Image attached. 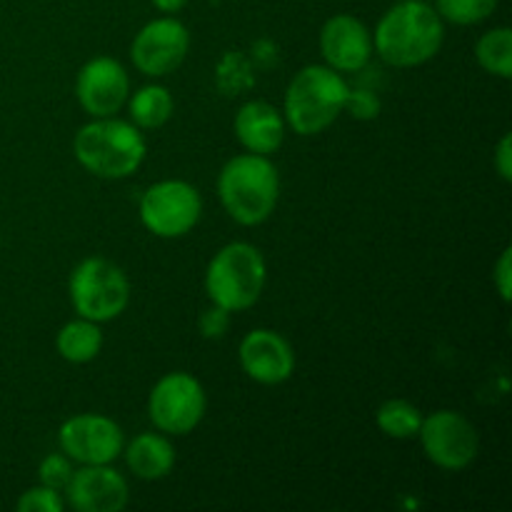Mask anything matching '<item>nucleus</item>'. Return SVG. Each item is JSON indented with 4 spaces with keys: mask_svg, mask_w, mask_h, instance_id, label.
I'll list each match as a JSON object with an SVG mask.
<instances>
[{
    "mask_svg": "<svg viewBox=\"0 0 512 512\" xmlns=\"http://www.w3.org/2000/svg\"><path fill=\"white\" fill-rule=\"evenodd\" d=\"M15 508L20 512H63L65 498L60 490L38 485V488L25 490V493L18 498V505H15Z\"/></svg>",
    "mask_w": 512,
    "mask_h": 512,
    "instance_id": "obj_23",
    "label": "nucleus"
},
{
    "mask_svg": "<svg viewBox=\"0 0 512 512\" xmlns=\"http://www.w3.org/2000/svg\"><path fill=\"white\" fill-rule=\"evenodd\" d=\"M375 423L383 430V435L393 440H410L420 433L423 413L408 400H385L375 413Z\"/></svg>",
    "mask_w": 512,
    "mask_h": 512,
    "instance_id": "obj_21",
    "label": "nucleus"
},
{
    "mask_svg": "<svg viewBox=\"0 0 512 512\" xmlns=\"http://www.w3.org/2000/svg\"><path fill=\"white\" fill-rule=\"evenodd\" d=\"M238 358L245 375L260 385L285 383L295 370L293 345L283 335L268 328L250 330L240 340Z\"/></svg>",
    "mask_w": 512,
    "mask_h": 512,
    "instance_id": "obj_14",
    "label": "nucleus"
},
{
    "mask_svg": "<svg viewBox=\"0 0 512 512\" xmlns=\"http://www.w3.org/2000/svg\"><path fill=\"white\" fill-rule=\"evenodd\" d=\"M348 83L330 65H308L285 90V125L298 135H318L340 118L348 98Z\"/></svg>",
    "mask_w": 512,
    "mask_h": 512,
    "instance_id": "obj_4",
    "label": "nucleus"
},
{
    "mask_svg": "<svg viewBox=\"0 0 512 512\" xmlns=\"http://www.w3.org/2000/svg\"><path fill=\"white\" fill-rule=\"evenodd\" d=\"M65 505L78 512H120L128 505V480L110 465H83L65 485Z\"/></svg>",
    "mask_w": 512,
    "mask_h": 512,
    "instance_id": "obj_13",
    "label": "nucleus"
},
{
    "mask_svg": "<svg viewBox=\"0 0 512 512\" xmlns=\"http://www.w3.org/2000/svg\"><path fill=\"white\" fill-rule=\"evenodd\" d=\"M143 133L130 120L93 118L75 133L73 153L78 163L95 178L123 180L133 175L145 160Z\"/></svg>",
    "mask_w": 512,
    "mask_h": 512,
    "instance_id": "obj_3",
    "label": "nucleus"
},
{
    "mask_svg": "<svg viewBox=\"0 0 512 512\" xmlns=\"http://www.w3.org/2000/svg\"><path fill=\"white\" fill-rule=\"evenodd\" d=\"M425 458L438 468L458 473L478 458L480 440L473 423L455 410H438L423 418L418 433Z\"/></svg>",
    "mask_w": 512,
    "mask_h": 512,
    "instance_id": "obj_9",
    "label": "nucleus"
},
{
    "mask_svg": "<svg viewBox=\"0 0 512 512\" xmlns=\"http://www.w3.org/2000/svg\"><path fill=\"white\" fill-rule=\"evenodd\" d=\"M130 110V123L138 125L140 130H155L163 128L170 118H173V95L165 85H145L133 98L125 100Z\"/></svg>",
    "mask_w": 512,
    "mask_h": 512,
    "instance_id": "obj_19",
    "label": "nucleus"
},
{
    "mask_svg": "<svg viewBox=\"0 0 512 512\" xmlns=\"http://www.w3.org/2000/svg\"><path fill=\"white\" fill-rule=\"evenodd\" d=\"M123 455L140 480H163L175 468V448L165 433H140L125 445Z\"/></svg>",
    "mask_w": 512,
    "mask_h": 512,
    "instance_id": "obj_17",
    "label": "nucleus"
},
{
    "mask_svg": "<svg viewBox=\"0 0 512 512\" xmlns=\"http://www.w3.org/2000/svg\"><path fill=\"white\" fill-rule=\"evenodd\" d=\"M443 18L425 0H403L380 18L373 50L393 68H415L435 58L443 45Z\"/></svg>",
    "mask_w": 512,
    "mask_h": 512,
    "instance_id": "obj_1",
    "label": "nucleus"
},
{
    "mask_svg": "<svg viewBox=\"0 0 512 512\" xmlns=\"http://www.w3.org/2000/svg\"><path fill=\"white\" fill-rule=\"evenodd\" d=\"M185 3H188V0H153V5L160 13H178Z\"/></svg>",
    "mask_w": 512,
    "mask_h": 512,
    "instance_id": "obj_29",
    "label": "nucleus"
},
{
    "mask_svg": "<svg viewBox=\"0 0 512 512\" xmlns=\"http://www.w3.org/2000/svg\"><path fill=\"white\" fill-rule=\"evenodd\" d=\"M235 135L248 153L270 155L283 145L285 118L275 105L250 100L235 113Z\"/></svg>",
    "mask_w": 512,
    "mask_h": 512,
    "instance_id": "obj_16",
    "label": "nucleus"
},
{
    "mask_svg": "<svg viewBox=\"0 0 512 512\" xmlns=\"http://www.w3.org/2000/svg\"><path fill=\"white\" fill-rule=\"evenodd\" d=\"M343 113H350L355 120H373L380 115V98L370 90H348Z\"/></svg>",
    "mask_w": 512,
    "mask_h": 512,
    "instance_id": "obj_25",
    "label": "nucleus"
},
{
    "mask_svg": "<svg viewBox=\"0 0 512 512\" xmlns=\"http://www.w3.org/2000/svg\"><path fill=\"white\" fill-rule=\"evenodd\" d=\"M498 8V0H435V10L443 20L455 25H475L488 20Z\"/></svg>",
    "mask_w": 512,
    "mask_h": 512,
    "instance_id": "obj_22",
    "label": "nucleus"
},
{
    "mask_svg": "<svg viewBox=\"0 0 512 512\" xmlns=\"http://www.w3.org/2000/svg\"><path fill=\"white\" fill-rule=\"evenodd\" d=\"M320 53L338 73H358L373 58V35L355 15H333L320 30Z\"/></svg>",
    "mask_w": 512,
    "mask_h": 512,
    "instance_id": "obj_15",
    "label": "nucleus"
},
{
    "mask_svg": "<svg viewBox=\"0 0 512 512\" xmlns=\"http://www.w3.org/2000/svg\"><path fill=\"white\" fill-rule=\"evenodd\" d=\"M130 93V78L123 65L108 55L88 60L75 78L78 103L90 118H110L125 105Z\"/></svg>",
    "mask_w": 512,
    "mask_h": 512,
    "instance_id": "obj_12",
    "label": "nucleus"
},
{
    "mask_svg": "<svg viewBox=\"0 0 512 512\" xmlns=\"http://www.w3.org/2000/svg\"><path fill=\"white\" fill-rule=\"evenodd\" d=\"M228 325H230V313L220 305H213V308L203 310L198 320V328L200 335L208 340H220L225 333H228Z\"/></svg>",
    "mask_w": 512,
    "mask_h": 512,
    "instance_id": "obj_26",
    "label": "nucleus"
},
{
    "mask_svg": "<svg viewBox=\"0 0 512 512\" xmlns=\"http://www.w3.org/2000/svg\"><path fill=\"white\" fill-rule=\"evenodd\" d=\"M55 348H58L60 358L68 360V363H90L103 350V330H100V323H93L88 318L70 320L55 335Z\"/></svg>",
    "mask_w": 512,
    "mask_h": 512,
    "instance_id": "obj_18",
    "label": "nucleus"
},
{
    "mask_svg": "<svg viewBox=\"0 0 512 512\" xmlns=\"http://www.w3.org/2000/svg\"><path fill=\"white\" fill-rule=\"evenodd\" d=\"M58 443L60 450L80 465H110L125 448L120 425L98 413H80L65 420L58 430Z\"/></svg>",
    "mask_w": 512,
    "mask_h": 512,
    "instance_id": "obj_10",
    "label": "nucleus"
},
{
    "mask_svg": "<svg viewBox=\"0 0 512 512\" xmlns=\"http://www.w3.org/2000/svg\"><path fill=\"white\" fill-rule=\"evenodd\" d=\"M225 213L240 225H260L273 215L280 198L278 168L268 155L243 153L230 158L218 175Z\"/></svg>",
    "mask_w": 512,
    "mask_h": 512,
    "instance_id": "obj_2",
    "label": "nucleus"
},
{
    "mask_svg": "<svg viewBox=\"0 0 512 512\" xmlns=\"http://www.w3.org/2000/svg\"><path fill=\"white\" fill-rule=\"evenodd\" d=\"M188 48V28L175 18H158L138 30L130 45V58L148 78H165L183 65Z\"/></svg>",
    "mask_w": 512,
    "mask_h": 512,
    "instance_id": "obj_11",
    "label": "nucleus"
},
{
    "mask_svg": "<svg viewBox=\"0 0 512 512\" xmlns=\"http://www.w3.org/2000/svg\"><path fill=\"white\" fill-rule=\"evenodd\" d=\"M70 475H73V460L65 453H50L48 458H43V463H40L38 468L40 485L60 490V493H63L65 485H68Z\"/></svg>",
    "mask_w": 512,
    "mask_h": 512,
    "instance_id": "obj_24",
    "label": "nucleus"
},
{
    "mask_svg": "<svg viewBox=\"0 0 512 512\" xmlns=\"http://www.w3.org/2000/svg\"><path fill=\"white\" fill-rule=\"evenodd\" d=\"M493 280L500 298H503L505 303H510V288H512V250L510 248H505L503 253H500L498 263H495Z\"/></svg>",
    "mask_w": 512,
    "mask_h": 512,
    "instance_id": "obj_27",
    "label": "nucleus"
},
{
    "mask_svg": "<svg viewBox=\"0 0 512 512\" xmlns=\"http://www.w3.org/2000/svg\"><path fill=\"white\" fill-rule=\"evenodd\" d=\"M68 290L75 313L93 323L115 320L130 303L128 275L105 258H85L75 265Z\"/></svg>",
    "mask_w": 512,
    "mask_h": 512,
    "instance_id": "obj_6",
    "label": "nucleus"
},
{
    "mask_svg": "<svg viewBox=\"0 0 512 512\" xmlns=\"http://www.w3.org/2000/svg\"><path fill=\"white\" fill-rule=\"evenodd\" d=\"M265 258L255 245L228 243L213 255L205 270V293L228 313H240L258 303L265 288Z\"/></svg>",
    "mask_w": 512,
    "mask_h": 512,
    "instance_id": "obj_5",
    "label": "nucleus"
},
{
    "mask_svg": "<svg viewBox=\"0 0 512 512\" xmlns=\"http://www.w3.org/2000/svg\"><path fill=\"white\" fill-rule=\"evenodd\" d=\"M203 198L185 180H160L140 198V220L155 238H183L198 225Z\"/></svg>",
    "mask_w": 512,
    "mask_h": 512,
    "instance_id": "obj_7",
    "label": "nucleus"
},
{
    "mask_svg": "<svg viewBox=\"0 0 512 512\" xmlns=\"http://www.w3.org/2000/svg\"><path fill=\"white\" fill-rule=\"evenodd\" d=\"M208 398L188 373H168L153 385L148 398V415L155 428L165 435H188L203 420Z\"/></svg>",
    "mask_w": 512,
    "mask_h": 512,
    "instance_id": "obj_8",
    "label": "nucleus"
},
{
    "mask_svg": "<svg viewBox=\"0 0 512 512\" xmlns=\"http://www.w3.org/2000/svg\"><path fill=\"white\" fill-rule=\"evenodd\" d=\"M495 170L500 173V178L505 180V183H510L512 180V135H503L498 143V148H495Z\"/></svg>",
    "mask_w": 512,
    "mask_h": 512,
    "instance_id": "obj_28",
    "label": "nucleus"
},
{
    "mask_svg": "<svg viewBox=\"0 0 512 512\" xmlns=\"http://www.w3.org/2000/svg\"><path fill=\"white\" fill-rule=\"evenodd\" d=\"M475 58L480 68L488 70L490 75L510 80L512 78V30L510 28H493L478 40L475 45Z\"/></svg>",
    "mask_w": 512,
    "mask_h": 512,
    "instance_id": "obj_20",
    "label": "nucleus"
}]
</instances>
